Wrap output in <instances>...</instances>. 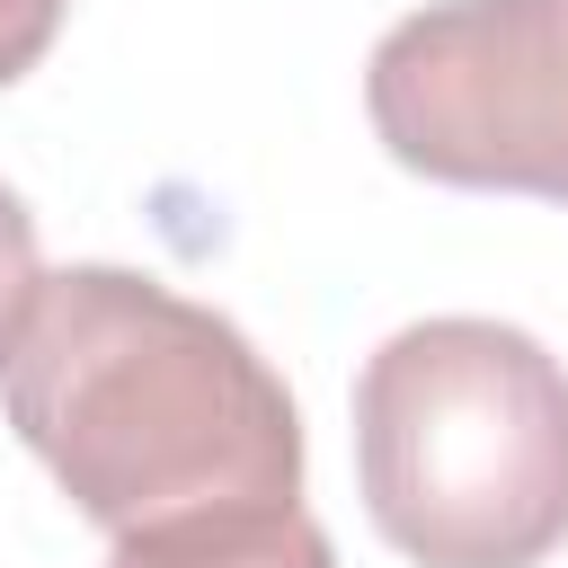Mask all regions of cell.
<instances>
[{
	"mask_svg": "<svg viewBox=\"0 0 568 568\" xmlns=\"http://www.w3.org/2000/svg\"><path fill=\"white\" fill-rule=\"evenodd\" d=\"M0 417L106 532L302 497L284 373L222 311L133 266L36 275L0 337Z\"/></svg>",
	"mask_w": 568,
	"mask_h": 568,
	"instance_id": "cell-1",
	"label": "cell"
},
{
	"mask_svg": "<svg viewBox=\"0 0 568 568\" xmlns=\"http://www.w3.org/2000/svg\"><path fill=\"white\" fill-rule=\"evenodd\" d=\"M355 479L417 568H541L568 541V364L506 320H417L355 373Z\"/></svg>",
	"mask_w": 568,
	"mask_h": 568,
	"instance_id": "cell-2",
	"label": "cell"
},
{
	"mask_svg": "<svg viewBox=\"0 0 568 568\" xmlns=\"http://www.w3.org/2000/svg\"><path fill=\"white\" fill-rule=\"evenodd\" d=\"M373 142L470 195L568 204V0H426L364 62Z\"/></svg>",
	"mask_w": 568,
	"mask_h": 568,
	"instance_id": "cell-3",
	"label": "cell"
},
{
	"mask_svg": "<svg viewBox=\"0 0 568 568\" xmlns=\"http://www.w3.org/2000/svg\"><path fill=\"white\" fill-rule=\"evenodd\" d=\"M106 568H337V550L302 497H275V506H204V515L133 524L115 532Z\"/></svg>",
	"mask_w": 568,
	"mask_h": 568,
	"instance_id": "cell-4",
	"label": "cell"
},
{
	"mask_svg": "<svg viewBox=\"0 0 568 568\" xmlns=\"http://www.w3.org/2000/svg\"><path fill=\"white\" fill-rule=\"evenodd\" d=\"M62 9H71V0H0V89H9V80H27V71L53 53Z\"/></svg>",
	"mask_w": 568,
	"mask_h": 568,
	"instance_id": "cell-5",
	"label": "cell"
},
{
	"mask_svg": "<svg viewBox=\"0 0 568 568\" xmlns=\"http://www.w3.org/2000/svg\"><path fill=\"white\" fill-rule=\"evenodd\" d=\"M36 213L0 186V337H9V320L27 311V293H36Z\"/></svg>",
	"mask_w": 568,
	"mask_h": 568,
	"instance_id": "cell-6",
	"label": "cell"
}]
</instances>
